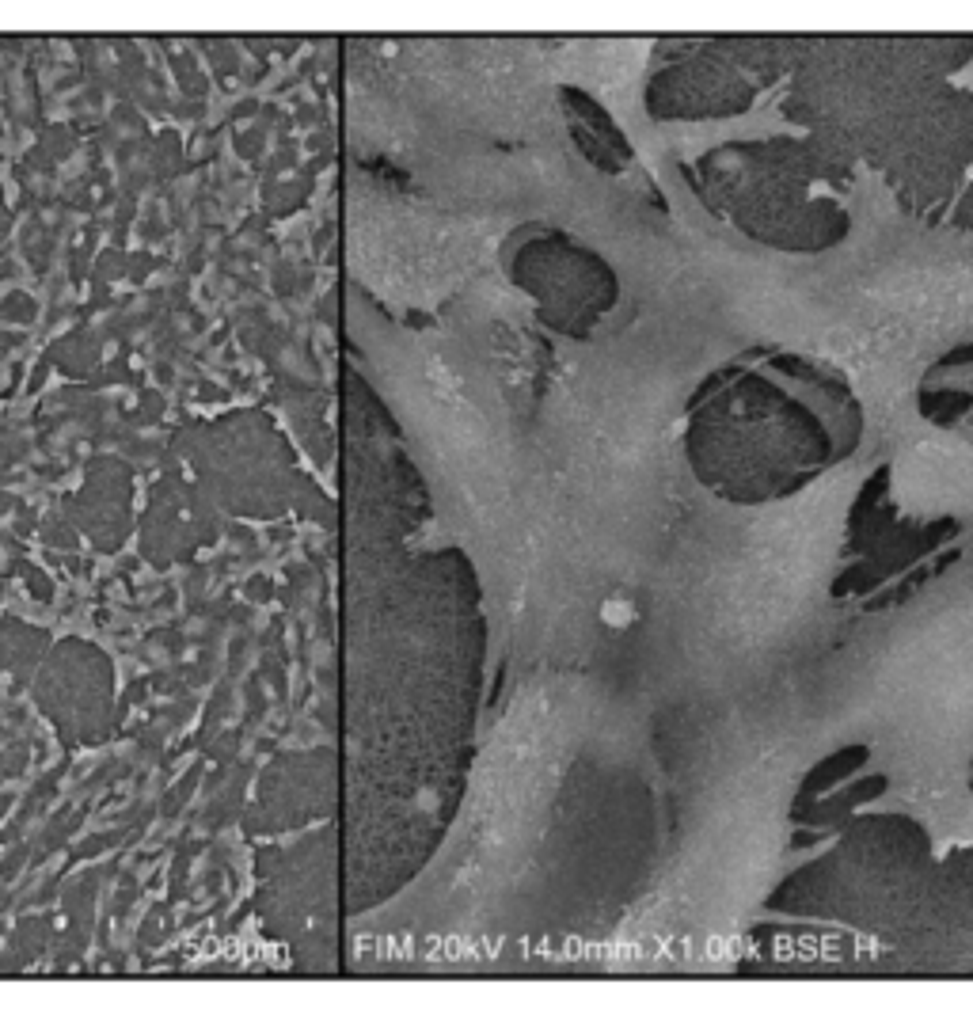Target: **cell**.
Returning <instances> with one entry per match:
<instances>
[{
	"instance_id": "6da1fadb",
	"label": "cell",
	"mask_w": 973,
	"mask_h": 1019,
	"mask_svg": "<svg viewBox=\"0 0 973 1019\" xmlns=\"http://www.w3.org/2000/svg\"><path fill=\"white\" fill-rule=\"evenodd\" d=\"M757 388L685 404L681 445L696 483L734 506H768L806 491L863 442V404L840 373L814 381L783 366H749Z\"/></svg>"
}]
</instances>
